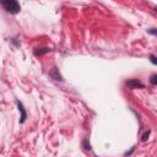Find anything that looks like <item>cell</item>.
Segmentation results:
<instances>
[{
  "label": "cell",
  "instance_id": "1",
  "mask_svg": "<svg viewBox=\"0 0 157 157\" xmlns=\"http://www.w3.org/2000/svg\"><path fill=\"white\" fill-rule=\"evenodd\" d=\"M0 5L4 7V10L9 13H18L21 11V6L17 1L15 0H4V1H0Z\"/></svg>",
  "mask_w": 157,
  "mask_h": 157
},
{
  "label": "cell",
  "instance_id": "5",
  "mask_svg": "<svg viewBox=\"0 0 157 157\" xmlns=\"http://www.w3.org/2000/svg\"><path fill=\"white\" fill-rule=\"evenodd\" d=\"M150 81H151L152 85H156V83H157V75H156V74L151 75V80H150Z\"/></svg>",
  "mask_w": 157,
  "mask_h": 157
},
{
  "label": "cell",
  "instance_id": "4",
  "mask_svg": "<svg viewBox=\"0 0 157 157\" xmlns=\"http://www.w3.org/2000/svg\"><path fill=\"white\" fill-rule=\"evenodd\" d=\"M48 52H50V49H48V48H42L39 52H36V55H42V54L48 53Z\"/></svg>",
  "mask_w": 157,
  "mask_h": 157
},
{
  "label": "cell",
  "instance_id": "7",
  "mask_svg": "<svg viewBox=\"0 0 157 157\" xmlns=\"http://www.w3.org/2000/svg\"><path fill=\"white\" fill-rule=\"evenodd\" d=\"M147 32H148V33H151V34H156V29H155V28H151V29H147Z\"/></svg>",
  "mask_w": 157,
  "mask_h": 157
},
{
  "label": "cell",
  "instance_id": "2",
  "mask_svg": "<svg viewBox=\"0 0 157 157\" xmlns=\"http://www.w3.org/2000/svg\"><path fill=\"white\" fill-rule=\"evenodd\" d=\"M125 85L129 87V88H131V90H134V88H144V85L139 81V80H129V81H126L125 82Z\"/></svg>",
  "mask_w": 157,
  "mask_h": 157
},
{
  "label": "cell",
  "instance_id": "3",
  "mask_svg": "<svg viewBox=\"0 0 157 157\" xmlns=\"http://www.w3.org/2000/svg\"><path fill=\"white\" fill-rule=\"evenodd\" d=\"M17 103V107H18V110H20V113H21V119H20V123L21 124H23L25 123V120H26V118H27V114H26V110H25V108H23V104L21 103V102H16Z\"/></svg>",
  "mask_w": 157,
  "mask_h": 157
},
{
  "label": "cell",
  "instance_id": "6",
  "mask_svg": "<svg viewBox=\"0 0 157 157\" xmlns=\"http://www.w3.org/2000/svg\"><path fill=\"white\" fill-rule=\"evenodd\" d=\"M148 58H150V60H151V63H152L153 65H156V64H157V60H156V56H155L153 54H150V55H148Z\"/></svg>",
  "mask_w": 157,
  "mask_h": 157
}]
</instances>
